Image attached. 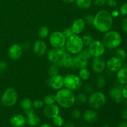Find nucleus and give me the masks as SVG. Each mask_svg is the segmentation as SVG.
<instances>
[{"instance_id": "f257e3e1", "label": "nucleus", "mask_w": 127, "mask_h": 127, "mask_svg": "<svg viewBox=\"0 0 127 127\" xmlns=\"http://www.w3.org/2000/svg\"><path fill=\"white\" fill-rule=\"evenodd\" d=\"M113 22L114 21L111 14L106 10H101L94 17L93 26L99 32H107L111 30Z\"/></svg>"}, {"instance_id": "f03ea898", "label": "nucleus", "mask_w": 127, "mask_h": 127, "mask_svg": "<svg viewBox=\"0 0 127 127\" xmlns=\"http://www.w3.org/2000/svg\"><path fill=\"white\" fill-rule=\"evenodd\" d=\"M56 102L64 109L72 107L75 103V95L72 91L66 88L58 90L55 95Z\"/></svg>"}, {"instance_id": "7ed1b4c3", "label": "nucleus", "mask_w": 127, "mask_h": 127, "mask_svg": "<svg viewBox=\"0 0 127 127\" xmlns=\"http://www.w3.org/2000/svg\"><path fill=\"white\" fill-rule=\"evenodd\" d=\"M122 41V36L119 32L114 31H109L104 34L102 42L105 48L113 49L119 47L121 44Z\"/></svg>"}, {"instance_id": "20e7f679", "label": "nucleus", "mask_w": 127, "mask_h": 127, "mask_svg": "<svg viewBox=\"0 0 127 127\" xmlns=\"http://www.w3.org/2000/svg\"><path fill=\"white\" fill-rule=\"evenodd\" d=\"M67 50L63 47L62 48H52L47 53V58L53 64L58 66H63V63L66 56Z\"/></svg>"}, {"instance_id": "39448f33", "label": "nucleus", "mask_w": 127, "mask_h": 127, "mask_svg": "<svg viewBox=\"0 0 127 127\" xmlns=\"http://www.w3.org/2000/svg\"><path fill=\"white\" fill-rule=\"evenodd\" d=\"M66 50L69 53L74 55L80 53L83 49V44L82 38L78 35L73 34L71 37L68 38L66 42Z\"/></svg>"}, {"instance_id": "423d86ee", "label": "nucleus", "mask_w": 127, "mask_h": 127, "mask_svg": "<svg viewBox=\"0 0 127 127\" xmlns=\"http://www.w3.org/2000/svg\"><path fill=\"white\" fill-rule=\"evenodd\" d=\"M17 97L18 95L16 89L13 88H8L1 96V103L6 107H12L17 102Z\"/></svg>"}, {"instance_id": "0eeeda50", "label": "nucleus", "mask_w": 127, "mask_h": 127, "mask_svg": "<svg viewBox=\"0 0 127 127\" xmlns=\"http://www.w3.org/2000/svg\"><path fill=\"white\" fill-rule=\"evenodd\" d=\"M106 100V96L104 93L102 92H95L91 94L88 101L91 107L99 109L105 105Z\"/></svg>"}, {"instance_id": "6e6552de", "label": "nucleus", "mask_w": 127, "mask_h": 127, "mask_svg": "<svg viewBox=\"0 0 127 127\" xmlns=\"http://www.w3.org/2000/svg\"><path fill=\"white\" fill-rule=\"evenodd\" d=\"M66 39L63 33L59 31L52 32L49 37L50 43L55 48H63L65 46Z\"/></svg>"}, {"instance_id": "1a4fd4ad", "label": "nucleus", "mask_w": 127, "mask_h": 127, "mask_svg": "<svg viewBox=\"0 0 127 127\" xmlns=\"http://www.w3.org/2000/svg\"><path fill=\"white\" fill-rule=\"evenodd\" d=\"M81 79L74 74H68L64 78V86L69 90L76 91L81 87Z\"/></svg>"}, {"instance_id": "9d476101", "label": "nucleus", "mask_w": 127, "mask_h": 127, "mask_svg": "<svg viewBox=\"0 0 127 127\" xmlns=\"http://www.w3.org/2000/svg\"><path fill=\"white\" fill-rule=\"evenodd\" d=\"M88 47H89L88 50L89 53L94 58L100 57L104 55L105 50V46L104 45L102 42L100 41L94 40Z\"/></svg>"}, {"instance_id": "9b49d317", "label": "nucleus", "mask_w": 127, "mask_h": 127, "mask_svg": "<svg viewBox=\"0 0 127 127\" xmlns=\"http://www.w3.org/2000/svg\"><path fill=\"white\" fill-rule=\"evenodd\" d=\"M22 53H23V48L22 46L16 43L11 45L9 48L7 54L10 59L12 60H17L22 57Z\"/></svg>"}, {"instance_id": "f8f14e48", "label": "nucleus", "mask_w": 127, "mask_h": 127, "mask_svg": "<svg viewBox=\"0 0 127 127\" xmlns=\"http://www.w3.org/2000/svg\"><path fill=\"white\" fill-rule=\"evenodd\" d=\"M48 84L54 90H60L62 89L64 86V78L59 74L53 76L49 79Z\"/></svg>"}, {"instance_id": "ddd939ff", "label": "nucleus", "mask_w": 127, "mask_h": 127, "mask_svg": "<svg viewBox=\"0 0 127 127\" xmlns=\"http://www.w3.org/2000/svg\"><path fill=\"white\" fill-rule=\"evenodd\" d=\"M43 113L45 117L48 119H53V118L59 115L60 109L58 105L55 104H49L43 108Z\"/></svg>"}, {"instance_id": "4468645a", "label": "nucleus", "mask_w": 127, "mask_h": 127, "mask_svg": "<svg viewBox=\"0 0 127 127\" xmlns=\"http://www.w3.org/2000/svg\"><path fill=\"white\" fill-rule=\"evenodd\" d=\"M123 62L115 57H111L107 60L106 66L111 72H117L121 68H122Z\"/></svg>"}, {"instance_id": "2eb2a0df", "label": "nucleus", "mask_w": 127, "mask_h": 127, "mask_svg": "<svg viewBox=\"0 0 127 127\" xmlns=\"http://www.w3.org/2000/svg\"><path fill=\"white\" fill-rule=\"evenodd\" d=\"M92 69L95 73H102L106 67L105 61L101 57H94L92 62Z\"/></svg>"}, {"instance_id": "dca6fc26", "label": "nucleus", "mask_w": 127, "mask_h": 127, "mask_svg": "<svg viewBox=\"0 0 127 127\" xmlns=\"http://www.w3.org/2000/svg\"><path fill=\"white\" fill-rule=\"evenodd\" d=\"M33 52L38 57H42L46 54L47 51V44L42 40H38L33 45Z\"/></svg>"}, {"instance_id": "f3484780", "label": "nucleus", "mask_w": 127, "mask_h": 127, "mask_svg": "<svg viewBox=\"0 0 127 127\" xmlns=\"http://www.w3.org/2000/svg\"><path fill=\"white\" fill-rule=\"evenodd\" d=\"M85 26L86 24L83 19L78 18L74 20L71 27L73 34L79 35L84 30Z\"/></svg>"}, {"instance_id": "a211bd4d", "label": "nucleus", "mask_w": 127, "mask_h": 127, "mask_svg": "<svg viewBox=\"0 0 127 127\" xmlns=\"http://www.w3.org/2000/svg\"><path fill=\"white\" fill-rule=\"evenodd\" d=\"M73 68H79V69H81V68H86L88 64V60L83 57V55L79 53L77 54L76 56L73 58Z\"/></svg>"}, {"instance_id": "6ab92c4d", "label": "nucleus", "mask_w": 127, "mask_h": 127, "mask_svg": "<svg viewBox=\"0 0 127 127\" xmlns=\"http://www.w3.org/2000/svg\"><path fill=\"white\" fill-rule=\"evenodd\" d=\"M26 123V117L21 114L14 115L10 119V124L13 127H23Z\"/></svg>"}, {"instance_id": "aec40b11", "label": "nucleus", "mask_w": 127, "mask_h": 127, "mask_svg": "<svg viewBox=\"0 0 127 127\" xmlns=\"http://www.w3.org/2000/svg\"><path fill=\"white\" fill-rule=\"evenodd\" d=\"M121 88L114 86L109 91V95L110 97L115 100L117 103H121L124 100L122 93Z\"/></svg>"}, {"instance_id": "412c9836", "label": "nucleus", "mask_w": 127, "mask_h": 127, "mask_svg": "<svg viewBox=\"0 0 127 127\" xmlns=\"http://www.w3.org/2000/svg\"><path fill=\"white\" fill-rule=\"evenodd\" d=\"M84 119L86 122L93 124L97 121L98 115L97 112L93 110H88L84 112Z\"/></svg>"}, {"instance_id": "4be33fe9", "label": "nucleus", "mask_w": 127, "mask_h": 127, "mask_svg": "<svg viewBox=\"0 0 127 127\" xmlns=\"http://www.w3.org/2000/svg\"><path fill=\"white\" fill-rule=\"evenodd\" d=\"M117 81L120 84L125 85L127 84V68H121L117 71Z\"/></svg>"}, {"instance_id": "5701e85b", "label": "nucleus", "mask_w": 127, "mask_h": 127, "mask_svg": "<svg viewBox=\"0 0 127 127\" xmlns=\"http://www.w3.org/2000/svg\"><path fill=\"white\" fill-rule=\"evenodd\" d=\"M40 117L35 114L33 113L32 114L27 115V119H26V122L27 123L29 126L31 127H36L40 124Z\"/></svg>"}, {"instance_id": "b1692460", "label": "nucleus", "mask_w": 127, "mask_h": 127, "mask_svg": "<svg viewBox=\"0 0 127 127\" xmlns=\"http://www.w3.org/2000/svg\"><path fill=\"white\" fill-rule=\"evenodd\" d=\"M20 106L22 110H29L33 107V102L29 98H25L21 101Z\"/></svg>"}, {"instance_id": "393cba45", "label": "nucleus", "mask_w": 127, "mask_h": 127, "mask_svg": "<svg viewBox=\"0 0 127 127\" xmlns=\"http://www.w3.org/2000/svg\"><path fill=\"white\" fill-rule=\"evenodd\" d=\"M75 1L77 6L83 9H88L92 4V0H76Z\"/></svg>"}, {"instance_id": "a878e982", "label": "nucleus", "mask_w": 127, "mask_h": 127, "mask_svg": "<svg viewBox=\"0 0 127 127\" xmlns=\"http://www.w3.org/2000/svg\"><path fill=\"white\" fill-rule=\"evenodd\" d=\"M115 57L119 58L122 62H124L126 60L127 58L126 51L124 49H122V48H118L115 50Z\"/></svg>"}, {"instance_id": "bb28decb", "label": "nucleus", "mask_w": 127, "mask_h": 127, "mask_svg": "<svg viewBox=\"0 0 127 127\" xmlns=\"http://www.w3.org/2000/svg\"><path fill=\"white\" fill-rule=\"evenodd\" d=\"M88 101V97L84 93H81L75 96V102L79 105H83Z\"/></svg>"}, {"instance_id": "cd10ccee", "label": "nucleus", "mask_w": 127, "mask_h": 127, "mask_svg": "<svg viewBox=\"0 0 127 127\" xmlns=\"http://www.w3.org/2000/svg\"><path fill=\"white\" fill-rule=\"evenodd\" d=\"M79 77L82 80H88L90 77V72L86 68H81L79 72Z\"/></svg>"}, {"instance_id": "c85d7f7f", "label": "nucleus", "mask_w": 127, "mask_h": 127, "mask_svg": "<svg viewBox=\"0 0 127 127\" xmlns=\"http://www.w3.org/2000/svg\"><path fill=\"white\" fill-rule=\"evenodd\" d=\"M73 57L68 53L66 56L65 58H64V61H63V66L65 67V68H73Z\"/></svg>"}, {"instance_id": "c756f323", "label": "nucleus", "mask_w": 127, "mask_h": 127, "mask_svg": "<svg viewBox=\"0 0 127 127\" xmlns=\"http://www.w3.org/2000/svg\"><path fill=\"white\" fill-rule=\"evenodd\" d=\"M106 85V79L102 75H100L97 78L96 86L99 89H103Z\"/></svg>"}, {"instance_id": "7c9ffc66", "label": "nucleus", "mask_w": 127, "mask_h": 127, "mask_svg": "<svg viewBox=\"0 0 127 127\" xmlns=\"http://www.w3.org/2000/svg\"><path fill=\"white\" fill-rule=\"evenodd\" d=\"M49 35V29L46 26H42L38 30V36L41 38H45Z\"/></svg>"}, {"instance_id": "2f4dec72", "label": "nucleus", "mask_w": 127, "mask_h": 127, "mask_svg": "<svg viewBox=\"0 0 127 127\" xmlns=\"http://www.w3.org/2000/svg\"><path fill=\"white\" fill-rule=\"evenodd\" d=\"M58 67L59 66L52 63L48 69V74L50 76H53L58 74V73H59V68H58Z\"/></svg>"}, {"instance_id": "473e14b6", "label": "nucleus", "mask_w": 127, "mask_h": 127, "mask_svg": "<svg viewBox=\"0 0 127 127\" xmlns=\"http://www.w3.org/2000/svg\"><path fill=\"white\" fill-rule=\"evenodd\" d=\"M44 104L46 105H49V104H53L56 102L55 95L53 94H48L43 99Z\"/></svg>"}, {"instance_id": "72a5a7b5", "label": "nucleus", "mask_w": 127, "mask_h": 127, "mask_svg": "<svg viewBox=\"0 0 127 127\" xmlns=\"http://www.w3.org/2000/svg\"><path fill=\"white\" fill-rule=\"evenodd\" d=\"M53 123L56 127H60L63 126L64 124V119L60 115H57L55 118L53 119Z\"/></svg>"}, {"instance_id": "f704fd0d", "label": "nucleus", "mask_w": 127, "mask_h": 127, "mask_svg": "<svg viewBox=\"0 0 127 127\" xmlns=\"http://www.w3.org/2000/svg\"><path fill=\"white\" fill-rule=\"evenodd\" d=\"M82 40H83V44L84 45L89 46L92 42L94 41V38L92 37L91 35L89 34H86L84 35H83V37H82Z\"/></svg>"}, {"instance_id": "c9c22d12", "label": "nucleus", "mask_w": 127, "mask_h": 127, "mask_svg": "<svg viewBox=\"0 0 127 127\" xmlns=\"http://www.w3.org/2000/svg\"><path fill=\"white\" fill-rule=\"evenodd\" d=\"M71 115L73 119L78 120L81 117V112H80V110H78V109H74L71 112Z\"/></svg>"}, {"instance_id": "e433bc0d", "label": "nucleus", "mask_w": 127, "mask_h": 127, "mask_svg": "<svg viewBox=\"0 0 127 127\" xmlns=\"http://www.w3.org/2000/svg\"><path fill=\"white\" fill-rule=\"evenodd\" d=\"M8 68V63L6 61L0 62V74L5 73Z\"/></svg>"}, {"instance_id": "4c0bfd02", "label": "nucleus", "mask_w": 127, "mask_h": 127, "mask_svg": "<svg viewBox=\"0 0 127 127\" xmlns=\"http://www.w3.org/2000/svg\"><path fill=\"white\" fill-rule=\"evenodd\" d=\"M44 105V102L43 100L40 99H37L33 102V107L35 109H41Z\"/></svg>"}, {"instance_id": "58836bf2", "label": "nucleus", "mask_w": 127, "mask_h": 127, "mask_svg": "<svg viewBox=\"0 0 127 127\" xmlns=\"http://www.w3.org/2000/svg\"><path fill=\"white\" fill-rule=\"evenodd\" d=\"M84 22L86 24H88L89 26L93 25V22H94V16L91 14H88L84 17Z\"/></svg>"}, {"instance_id": "ea45409f", "label": "nucleus", "mask_w": 127, "mask_h": 127, "mask_svg": "<svg viewBox=\"0 0 127 127\" xmlns=\"http://www.w3.org/2000/svg\"><path fill=\"white\" fill-rule=\"evenodd\" d=\"M62 33H63V35L65 36V37L66 38H69V37H71L73 35V31H72L71 27H66V28H64V29H63Z\"/></svg>"}, {"instance_id": "a19ab883", "label": "nucleus", "mask_w": 127, "mask_h": 127, "mask_svg": "<svg viewBox=\"0 0 127 127\" xmlns=\"http://www.w3.org/2000/svg\"><path fill=\"white\" fill-rule=\"evenodd\" d=\"M83 89H84V93L87 94H90L91 95L92 93H93V87H92V86L90 85V84H85V85L84 86Z\"/></svg>"}, {"instance_id": "79ce46f5", "label": "nucleus", "mask_w": 127, "mask_h": 127, "mask_svg": "<svg viewBox=\"0 0 127 127\" xmlns=\"http://www.w3.org/2000/svg\"><path fill=\"white\" fill-rule=\"evenodd\" d=\"M80 54L81 55H83L84 57H85V58H86L88 60H90L91 58L93 57L91 56V53H89V50H87V49H83V50H82L81 52H80Z\"/></svg>"}, {"instance_id": "37998d69", "label": "nucleus", "mask_w": 127, "mask_h": 127, "mask_svg": "<svg viewBox=\"0 0 127 127\" xmlns=\"http://www.w3.org/2000/svg\"><path fill=\"white\" fill-rule=\"evenodd\" d=\"M120 14L122 15H125L127 14V3H123L120 7Z\"/></svg>"}, {"instance_id": "c03bdc74", "label": "nucleus", "mask_w": 127, "mask_h": 127, "mask_svg": "<svg viewBox=\"0 0 127 127\" xmlns=\"http://www.w3.org/2000/svg\"><path fill=\"white\" fill-rule=\"evenodd\" d=\"M107 0H94V4L97 6H102L107 3Z\"/></svg>"}, {"instance_id": "a18cd8bd", "label": "nucleus", "mask_w": 127, "mask_h": 127, "mask_svg": "<svg viewBox=\"0 0 127 127\" xmlns=\"http://www.w3.org/2000/svg\"><path fill=\"white\" fill-rule=\"evenodd\" d=\"M122 28L124 32L127 33V17L124 19V20L122 22Z\"/></svg>"}, {"instance_id": "49530a36", "label": "nucleus", "mask_w": 127, "mask_h": 127, "mask_svg": "<svg viewBox=\"0 0 127 127\" xmlns=\"http://www.w3.org/2000/svg\"><path fill=\"white\" fill-rule=\"evenodd\" d=\"M107 4L110 7H114L117 6V0H107Z\"/></svg>"}, {"instance_id": "de8ad7c7", "label": "nucleus", "mask_w": 127, "mask_h": 127, "mask_svg": "<svg viewBox=\"0 0 127 127\" xmlns=\"http://www.w3.org/2000/svg\"><path fill=\"white\" fill-rule=\"evenodd\" d=\"M122 93L124 98H125V99H127V84L124 86L122 89Z\"/></svg>"}, {"instance_id": "09e8293b", "label": "nucleus", "mask_w": 127, "mask_h": 127, "mask_svg": "<svg viewBox=\"0 0 127 127\" xmlns=\"http://www.w3.org/2000/svg\"><path fill=\"white\" fill-rule=\"evenodd\" d=\"M22 48H23V50L24 49H25V50L29 49L30 47H31V43H30L29 42H26L24 43L23 45L22 46Z\"/></svg>"}, {"instance_id": "8fccbe9b", "label": "nucleus", "mask_w": 127, "mask_h": 127, "mask_svg": "<svg viewBox=\"0 0 127 127\" xmlns=\"http://www.w3.org/2000/svg\"><path fill=\"white\" fill-rule=\"evenodd\" d=\"M110 14H111L112 17H117L120 15V12H119V11H117V10H114V11L112 12V13Z\"/></svg>"}, {"instance_id": "3c124183", "label": "nucleus", "mask_w": 127, "mask_h": 127, "mask_svg": "<svg viewBox=\"0 0 127 127\" xmlns=\"http://www.w3.org/2000/svg\"><path fill=\"white\" fill-rule=\"evenodd\" d=\"M33 113H34V110H33V109H32V108H31V109H29V110H24V114H26V115H30V114H33Z\"/></svg>"}, {"instance_id": "603ef678", "label": "nucleus", "mask_w": 127, "mask_h": 127, "mask_svg": "<svg viewBox=\"0 0 127 127\" xmlns=\"http://www.w3.org/2000/svg\"><path fill=\"white\" fill-rule=\"evenodd\" d=\"M64 127H75V126L72 122H67L64 124Z\"/></svg>"}, {"instance_id": "864d4df0", "label": "nucleus", "mask_w": 127, "mask_h": 127, "mask_svg": "<svg viewBox=\"0 0 127 127\" xmlns=\"http://www.w3.org/2000/svg\"><path fill=\"white\" fill-rule=\"evenodd\" d=\"M122 116L123 119H124V120H127V108H126L125 109H124V111L122 112Z\"/></svg>"}, {"instance_id": "5fc2aeb1", "label": "nucleus", "mask_w": 127, "mask_h": 127, "mask_svg": "<svg viewBox=\"0 0 127 127\" xmlns=\"http://www.w3.org/2000/svg\"><path fill=\"white\" fill-rule=\"evenodd\" d=\"M118 127H127V122L120 123Z\"/></svg>"}, {"instance_id": "6e6d98bb", "label": "nucleus", "mask_w": 127, "mask_h": 127, "mask_svg": "<svg viewBox=\"0 0 127 127\" xmlns=\"http://www.w3.org/2000/svg\"><path fill=\"white\" fill-rule=\"evenodd\" d=\"M62 1L64 2H66V3H71V2L75 1L76 0H62Z\"/></svg>"}, {"instance_id": "4d7b16f0", "label": "nucleus", "mask_w": 127, "mask_h": 127, "mask_svg": "<svg viewBox=\"0 0 127 127\" xmlns=\"http://www.w3.org/2000/svg\"><path fill=\"white\" fill-rule=\"evenodd\" d=\"M40 127H53L48 124H42V125H40Z\"/></svg>"}, {"instance_id": "13d9d810", "label": "nucleus", "mask_w": 127, "mask_h": 127, "mask_svg": "<svg viewBox=\"0 0 127 127\" xmlns=\"http://www.w3.org/2000/svg\"><path fill=\"white\" fill-rule=\"evenodd\" d=\"M124 62V67L125 68H127V60H125Z\"/></svg>"}, {"instance_id": "bf43d9fd", "label": "nucleus", "mask_w": 127, "mask_h": 127, "mask_svg": "<svg viewBox=\"0 0 127 127\" xmlns=\"http://www.w3.org/2000/svg\"><path fill=\"white\" fill-rule=\"evenodd\" d=\"M102 127H109V125H104V126Z\"/></svg>"}, {"instance_id": "052dcab7", "label": "nucleus", "mask_w": 127, "mask_h": 127, "mask_svg": "<svg viewBox=\"0 0 127 127\" xmlns=\"http://www.w3.org/2000/svg\"><path fill=\"white\" fill-rule=\"evenodd\" d=\"M1 104H2V103H1V99H0V106L1 105Z\"/></svg>"}, {"instance_id": "680f3d73", "label": "nucleus", "mask_w": 127, "mask_h": 127, "mask_svg": "<svg viewBox=\"0 0 127 127\" xmlns=\"http://www.w3.org/2000/svg\"><path fill=\"white\" fill-rule=\"evenodd\" d=\"M84 127V126H81V127Z\"/></svg>"}]
</instances>
